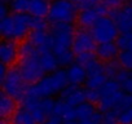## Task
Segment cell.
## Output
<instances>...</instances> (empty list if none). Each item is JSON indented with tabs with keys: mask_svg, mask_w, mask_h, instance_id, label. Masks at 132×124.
I'll list each match as a JSON object with an SVG mask.
<instances>
[{
	"mask_svg": "<svg viewBox=\"0 0 132 124\" xmlns=\"http://www.w3.org/2000/svg\"><path fill=\"white\" fill-rule=\"evenodd\" d=\"M109 17L114 20L120 34L132 32V0H128L120 9L111 12Z\"/></svg>",
	"mask_w": 132,
	"mask_h": 124,
	"instance_id": "9",
	"label": "cell"
},
{
	"mask_svg": "<svg viewBox=\"0 0 132 124\" xmlns=\"http://www.w3.org/2000/svg\"><path fill=\"white\" fill-rule=\"evenodd\" d=\"M29 85L30 84L26 83V80L23 79V76H22V74H21V71L18 70L17 66L9 67L7 78L2 82L3 93L9 96L11 98H13L18 103H21L23 97L26 96Z\"/></svg>",
	"mask_w": 132,
	"mask_h": 124,
	"instance_id": "5",
	"label": "cell"
},
{
	"mask_svg": "<svg viewBox=\"0 0 132 124\" xmlns=\"http://www.w3.org/2000/svg\"><path fill=\"white\" fill-rule=\"evenodd\" d=\"M86 98H87V102H91L93 105H98V102L101 100L100 89H87L86 88Z\"/></svg>",
	"mask_w": 132,
	"mask_h": 124,
	"instance_id": "32",
	"label": "cell"
},
{
	"mask_svg": "<svg viewBox=\"0 0 132 124\" xmlns=\"http://www.w3.org/2000/svg\"><path fill=\"white\" fill-rule=\"evenodd\" d=\"M128 50L132 52V32H131V43H129V49H128Z\"/></svg>",
	"mask_w": 132,
	"mask_h": 124,
	"instance_id": "43",
	"label": "cell"
},
{
	"mask_svg": "<svg viewBox=\"0 0 132 124\" xmlns=\"http://www.w3.org/2000/svg\"><path fill=\"white\" fill-rule=\"evenodd\" d=\"M27 40L39 50L40 54L45 52H52L53 43L49 31H31Z\"/></svg>",
	"mask_w": 132,
	"mask_h": 124,
	"instance_id": "12",
	"label": "cell"
},
{
	"mask_svg": "<svg viewBox=\"0 0 132 124\" xmlns=\"http://www.w3.org/2000/svg\"><path fill=\"white\" fill-rule=\"evenodd\" d=\"M75 27L73 23H51L49 32L52 36V52L60 56L65 52L73 50V40L75 34Z\"/></svg>",
	"mask_w": 132,
	"mask_h": 124,
	"instance_id": "3",
	"label": "cell"
},
{
	"mask_svg": "<svg viewBox=\"0 0 132 124\" xmlns=\"http://www.w3.org/2000/svg\"><path fill=\"white\" fill-rule=\"evenodd\" d=\"M93 39L97 44L104 43H115L117 38L119 36V30L114 20L109 16L100 17L98 21L93 25V27L89 30Z\"/></svg>",
	"mask_w": 132,
	"mask_h": 124,
	"instance_id": "6",
	"label": "cell"
},
{
	"mask_svg": "<svg viewBox=\"0 0 132 124\" xmlns=\"http://www.w3.org/2000/svg\"><path fill=\"white\" fill-rule=\"evenodd\" d=\"M120 65L118 59H114V61H109V62H104V73L106 75L108 79H115L118 73L120 71Z\"/></svg>",
	"mask_w": 132,
	"mask_h": 124,
	"instance_id": "23",
	"label": "cell"
},
{
	"mask_svg": "<svg viewBox=\"0 0 132 124\" xmlns=\"http://www.w3.org/2000/svg\"><path fill=\"white\" fill-rule=\"evenodd\" d=\"M40 103H42V100L40 98H38V97H35V96H32L30 93H26V96L23 97V100L21 102V106L23 109L29 110L30 112H32L35 109H38L40 106Z\"/></svg>",
	"mask_w": 132,
	"mask_h": 124,
	"instance_id": "26",
	"label": "cell"
},
{
	"mask_svg": "<svg viewBox=\"0 0 132 124\" xmlns=\"http://www.w3.org/2000/svg\"><path fill=\"white\" fill-rule=\"evenodd\" d=\"M97 48V43L93 39L89 30L78 27L74 34L73 40V52L75 56L84 54V53H95Z\"/></svg>",
	"mask_w": 132,
	"mask_h": 124,
	"instance_id": "8",
	"label": "cell"
},
{
	"mask_svg": "<svg viewBox=\"0 0 132 124\" xmlns=\"http://www.w3.org/2000/svg\"><path fill=\"white\" fill-rule=\"evenodd\" d=\"M3 124H7V123H5V121H4V123H3Z\"/></svg>",
	"mask_w": 132,
	"mask_h": 124,
	"instance_id": "46",
	"label": "cell"
},
{
	"mask_svg": "<svg viewBox=\"0 0 132 124\" xmlns=\"http://www.w3.org/2000/svg\"><path fill=\"white\" fill-rule=\"evenodd\" d=\"M93 58H96V54L95 53H84V54H79V56H75V64H79L82 65L83 67L91 62Z\"/></svg>",
	"mask_w": 132,
	"mask_h": 124,
	"instance_id": "35",
	"label": "cell"
},
{
	"mask_svg": "<svg viewBox=\"0 0 132 124\" xmlns=\"http://www.w3.org/2000/svg\"><path fill=\"white\" fill-rule=\"evenodd\" d=\"M8 71H9V67H8L7 65H4V64L0 65V82H3V80L7 78Z\"/></svg>",
	"mask_w": 132,
	"mask_h": 124,
	"instance_id": "41",
	"label": "cell"
},
{
	"mask_svg": "<svg viewBox=\"0 0 132 124\" xmlns=\"http://www.w3.org/2000/svg\"><path fill=\"white\" fill-rule=\"evenodd\" d=\"M53 115L61 118L62 120H77V114H75V107L70 106L69 103H66L62 100H57L56 101V106H54V111Z\"/></svg>",
	"mask_w": 132,
	"mask_h": 124,
	"instance_id": "16",
	"label": "cell"
},
{
	"mask_svg": "<svg viewBox=\"0 0 132 124\" xmlns=\"http://www.w3.org/2000/svg\"><path fill=\"white\" fill-rule=\"evenodd\" d=\"M30 27H31V31H49L51 22L48 21V18L31 17Z\"/></svg>",
	"mask_w": 132,
	"mask_h": 124,
	"instance_id": "24",
	"label": "cell"
},
{
	"mask_svg": "<svg viewBox=\"0 0 132 124\" xmlns=\"http://www.w3.org/2000/svg\"><path fill=\"white\" fill-rule=\"evenodd\" d=\"M40 64H42V67H43V70L47 75L57 71L58 69H61L60 64H58V59H57V57L53 52L42 53L40 54Z\"/></svg>",
	"mask_w": 132,
	"mask_h": 124,
	"instance_id": "19",
	"label": "cell"
},
{
	"mask_svg": "<svg viewBox=\"0 0 132 124\" xmlns=\"http://www.w3.org/2000/svg\"><path fill=\"white\" fill-rule=\"evenodd\" d=\"M68 85H69V80H68L66 69H58L57 71L45 75L36 84L29 85V89L26 93H30V94L43 100V98H48V97L60 96L61 92Z\"/></svg>",
	"mask_w": 132,
	"mask_h": 124,
	"instance_id": "1",
	"label": "cell"
},
{
	"mask_svg": "<svg viewBox=\"0 0 132 124\" xmlns=\"http://www.w3.org/2000/svg\"><path fill=\"white\" fill-rule=\"evenodd\" d=\"M31 16L29 13H12L8 17L0 20V34L3 40H14L22 43L27 40L31 34Z\"/></svg>",
	"mask_w": 132,
	"mask_h": 124,
	"instance_id": "2",
	"label": "cell"
},
{
	"mask_svg": "<svg viewBox=\"0 0 132 124\" xmlns=\"http://www.w3.org/2000/svg\"><path fill=\"white\" fill-rule=\"evenodd\" d=\"M58 98L65 101L66 103H69L73 107H77L80 103L87 101V98H86V88H83L80 85H71V84H69L61 92Z\"/></svg>",
	"mask_w": 132,
	"mask_h": 124,
	"instance_id": "11",
	"label": "cell"
},
{
	"mask_svg": "<svg viewBox=\"0 0 132 124\" xmlns=\"http://www.w3.org/2000/svg\"><path fill=\"white\" fill-rule=\"evenodd\" d=\"M63 123V120L61 119V118H58V116H56V115H52V116H49L45 121H44V124H62Z\"/></svg>",
	"mask_w": 132,
	"mask_h": 124,
	"instance_id": "40",
	"label": "cell"
},
{
	"mask_svg": "<svg viewBox=\"0 0 132 124\" xmlns=\"http://www.w3.org/2000/svg\"><path fill=\"white\" fill-rule=\"evenodd\" d=\"M70 2H73V3H75V4H79L82 0H70Z\"/></svg>",
	"mask_w": 132,
	"mask_h": 124,
	"instance_id": "44",
	"label": "cell"
},
{
	"mask_svg": "<svg viewBox=\"0 0 132 124\" xmlns=\"http://www.w3.org/2000/svg\"><path fill=\"white\" fill-rule=\"evenodd\" d=\"M98 109L96 107V105L91 103V102H83L79 106L75 107V114H77V120H84V119H89L93 116V114L97 111Z\"/></svg>",
	"mask_w": 132,
	"mask_h": 124,
	"instance_id": "21",
	"label": "cell"
},
{
	"mask_svg": "<svg viewBox=\"0 0 132 124\" xmlns=\"http://www.w3.org/2000/svg\"><path fill=\"white\" fill-rule=\"evenodd\" d=\"M29 5H30V0H12L9 3L11 13H29Z\"/></svg>",
	"mask_w": 132,
	"mask_h": 124,
	"instance_id": "27",
	"label": "cell"
},
{
	"mask_svg": "<svg viewBox=\"0 0 132 124\" xmlns=\"http://www.w3.org/2000/svg\"><path fill=\"white\" fill-rule=\"evenodd\" d=\"M31 114H32V116H34V119H35L36 124H44V121L49 118V116L44 112V110L42 109V106H39L38 109H35Z\"/></svg>",
	"mask_w": 132,
	"mask_h": 124,
	"instance_id": "36",
	"label": "cell"
},
{
	"mask_svg": "<svg viewBox=\"0 0 132 124\" xmlns=\"http://www.w3.org/2000/svg\"><path fill=\"white\" fill-rule=\"evenodd\" d=\"M56 101L53 97H48V98H43L42 100V109L44 110V112L48 115V116H52L53 115V111H54V106H56Z\"/></svg>",
	"mask_w": 132,
	"mask_h": 124,
	"instance_id": "31",
	"label": "cell"
},
{
	"mask_svg": "<svg viewBox=\"0 0 132 124\" xmlns=\"http://www.w3.org/2000/svg\"><path fill=\"white\" fill-rule=\"evenodd\" d=\"M0 59L2 64L13 67L20 59V43L14 40H3L0 45Z\"/></svg>",
	"mask_w": 132,
	"mask_h": 124,
	"instance_id": "10",
	"label": "cell"
},
{
	"mask_svg": "<svg viewBox=\"0 0 132 124\" xmlns=\"http://www.w3.org/2000/svg\"><path fill=\"white\" fill-rule=\"evenodd\" d=\"M118 123L119 124H132V109L123 111L118 116Z\"/></svg>",
	"mask_w": 132,
	"mask_h": 124,
	"instance_id": "37",
	"label": "cell"
},
{
	"mask_svg": "<svg viewBox=\"0 0 132 124\" xmlns=\"http://www.w3.org/2000/svg\"><path fill=\"white\" fill-rule=\"evenodd\" d=\"M9 124H36V121L29 110L23 109L22 106H18V109L11 116Z\"/></svg>",
	"mask_w": 132,
	"mask_h": 124,
	"instance_id": "20",
	"label": "cell"
},
{
	"mask_svg": "<svg viewBox=\"0 0 132 124\" xmlns=\"http://www.w3.org/2000/svg\"><path fill=\"white\" fill-rule=\"evenodd\" d=\"M102 3H104V5L108 8L109 14H110L111 12H114V11L120 9V8L124 5V3L122 2V0H104Z\"/></svg>",
	"mask_w": 132,
	"mask_h": 124,
	"instance_id": "34",
	"label": "cell"
},
{
	"mask_svg": "<svg viewBox=\"0 0 132 124\" xmlns=\"http://www.w3.org/2000/svg\"><path fill=\"white\" fill-rule=\"evenodd\" d=\"M17 103L18 102H16L13 98H11L5 93H2V97H0V115H2V118L4 120L11 119V116L18 109Z\"/></svg>",
	"mask_w": 132,
	"mask_h": 124,
	"instance_id": "18",
	"label": "cell"
},
{
	"mask_svg": "<svg viewBox=\"0 0 132 124\" xmlns=\"http://www.w3.org/2000/svg\"><path fill=\"white\" fill-rule=\"evenodd\" d=\"M106 80H108V78H106L105 73L96 74V75H92V76H87L84 88H87V89H101L102 85L106 83Z\"/></svg>",
	"mask_w": 132,
	"mask_h": 124,
	"instance_id": "22",
	"label": "cell"
},
{
	"mask_svg": "<svg viewBox=\"0 0 132 124\" xmlns=\"http://www.w3.org/2000/svg\"><path fill=\"white\" fill-rule=\"evenodd\" d=\"M100 14L96 12L95 7L92 8H87L83 11H79L78 17H77V23L80 29H86V30H91L93 27V25L98 21Z\"/></svg>",
	"mask_w": 132,
	"mask_h": 124,
	"instance_id": "14",
	"label": "cell"
},
{
	"mask_svg": "<svg viewBox=\"0 0 132 124\" xmlns=\"http://www.w3.org/2000/svg\"><path fill=\"white\" fill-rule=\"evenodd\" d=\"M9 14H12V13H11L9 4H7V3H3V2H2V4H0V20H3V18L8 17Z\"/></svg>",
	"mask_w": 132,
	"mask_h": 124,
	"instance_id": "39",
	"label": "cell"
},
{
	"mask_svg": "<svg viewBox=\"0 0 132 124\" xmlns=\"http://www.w3.org/2000/svg\"><path fill=\"white\" fill-rule=\"evenodd\" d=\"M129 109H132V94L124 93V96L122 97V100L119 101V103H118L117 107L114 109V111H115V112L118 114V116H119V114H122L123 111L129 110Z\"/></svg>",
	"mask_w": 132,
	"mask_h": 124,
	"instance_id": "29",
	"label": "cell"
},
{
	"mask_svg": "<svg viewBox=\"0 0 132 124\" xmlns=\"http://www.w3.org/2000/svg\"><path fill=\"white\" fill-rule=\"evenodd\" d=\"M102 2L104 0H82V2L77 5H78L79 11H83V9H87V8H92V7H95V5L102 3Z\"/></svg>",
	"mask_w": 132,
	"mask_h": 124,
	"instance_id": "38",
	"label": "cell"
},
{
	"mask_svg": "<svg viewBox=\"0 0 132 124\" xmlns=\"http://www.w3.org/2000/svg\"><path fill=\"white\" fill-rule=\"evenodd\" d=\"M78 13V5L70 0H53L47 18L51 23H74Z\"/></svg>",
	"mask_w": 132,
	"mask_h": 124,
	"instance_id": "4",
	"label": "cell"
},
{
	"mask_svg": "<svg viewBox=\"0 0 132 124\" xmlns=\"http://www.w3.org/2000/svg\"><path fill=\"white\" fill-rule=\"evenodd\" d=\"M117 59H118V62H119V65H120L122 69L132 71V52L131 50L120 52Z\"/></svg>",
	"mask_w": 132,
	"mask_h": 124,
	"instance_id": "28",
	"label": "cell"
},
{
	"mask_svg": "<svg viewBox=\"0 0 132 124\" xmlns=\"http://www.w3.org/2000/svg\"><path fill=\"white\" fill-rule=\"evenodd\" d=\"M2 2H3V3H7V4H9V3L12 2V0H2Z\"/></svg>",
	"mask_w": 132,
	"mask_h": 124,
	"instance_id": "45",
	"label": "cell"
},
{
	"mask_svg": "<svg viewBox=\"0 0 132 124\" xmlns=\"http://www.w3.org/2000/svg\"><path fill=\"white\" fill-rule=\"evenodd\" d=\"M129 43H131V32L119 34V36L115 40V44H117V47L120 52L128 50L129 49Z\"/></svg>",
	"mask_w": 132,
	"mask_h": 124,
	"instance_id": "30",
	"label": "cell"
},
{
	"mask_svg": "<svg viewBox=\"0 0 132 124\" xmlns=\"http://www.w3.org/2000/svg\"><path fill=\"white\" fill-rule=\"evenodd\" d=\"M120 50L118 49L115 43H104V44H97L96 48V57L101 61V62H109V61H114L118 58Z\"/></svg>",
	"mask_w": 132,
	"mask_h": 124,
	"instance_id": "13",
	"label": "cell"
},
{
	"mask_svg": "<svg viewBox=\"0 0 132 124\" xmlns=\"http://www.w3.org/2000/svg\"><path fill=\"white\" fill-rule=\"evenodd\" d=\"M66 74H68V80L69 84L71 85H83L86 84L87 80V71L86 69L79 65V64H73L71 66H69L66 69Z\"/></svg>",
	"mask_w": 132,
	"mask_h": 124,
	"instance_id": "15",
	"label": "cell"
},
{
	"mask_svg": "<svg viewBox=\"0 0 132 124\" xmlns=\"http://www.w3.org/2000/svg\"><path fill=\"white\" fill-rule=\"evenodd\" d=\"M62 124H79L78 120H63Z\"/></svg>",
	"mask_w": 132,
	"mask_h": 124,
	"instance_id": "42",
	"label": "cell"
},
{
	"mask_svg": "<svg viewBox=\"0 0 132 124\" xmlns=\"http://www.w3.org/2000/svg\"><path fill=\"white\" fill-rule=\"evenodd\" d=\"M102 120H104V112L97 110L92 118L89 119H84V120H79L78 123L79 124H102Z\"/></svg>",
	"mask_w": 132,
	"mask_h": 124,
	"instance_id": "33",
	"label": "cell"
},
{
	"mask_svg": "<svg viewBox=\"0 0 132 124\" xmlns=\"http://www.w3.org/2000/svg\"><path fill=\"white\" fill-rule=\"evenodd\" d=\"M86 71H87V76H92V75H96V74H101L104 73V62H101L97 57L93 58L91 62L84 66Z\"/></svg>",
	"mask_w": 132,
	"mask_h": 124,
	"instance_id": "25",
	"label": "cell"
},
{
	"mask_svg": "<svg viewBox=\"0 0 132 124\" xmlns=\"http://www.w3.org/2000/svg\"><path fill=\"white\" fill-rule=\"evenodd\" d=\"M51 2L49 0H30L29 14L31 17H43L47 18L49 14Z\"/></svg>",
	"mask_w": 132,
	"mask_h": 124,
	"instance_id": "17",
	"label": "cell"
},
{
	"mask_svg": "<svg viewBox=\"0 0 132 124\" xmlns=\"http://www.w3.org/2000/svg\"><path fill=\"white\" fill-rule=\"evenodd\" d=\"M16 66L21 71L26 83L30 85L36 84L45 76V73L40 64V56L31 57V58H21V59H18V64Z\"/></svg>",
	"mask_w": 132,
	"mask_h": 124,
	"instance_id": "7",
	"label": "cell"
}]
</instances>
